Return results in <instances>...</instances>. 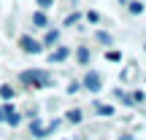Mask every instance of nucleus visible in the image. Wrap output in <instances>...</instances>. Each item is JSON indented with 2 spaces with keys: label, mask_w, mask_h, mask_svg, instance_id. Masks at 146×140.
<instances>
[{
  "label": "nucleus",
  "mask_w": 146,
  "mask_h": 140,
  "mask_svg": "<svg viewBox=\"0 0 146 140\" xmlns=\"http://www.w3.org/2000/svg\"><path fill=\"white\" fill-rule=\"evenodd\" d=\"M22 83H33V86H49V76H46V70H27V73H22Z\"/></svg>",
  "instance_id": "1"
},
{
  "label": "nucleus",
  "mask_w": 146,
  "mask_h": 140,
  "mask_svg": "<svg viewBox=\"0 0 146 140\" xmlns=\"http://www.w3.org/2000/svg\"><path fill=\"white\" fill-rule=\"evenodd\" d=\"M81 86L87 89V92H95V94H98L100 89H103V78H100L98 73H95V70H87V76H84Z\"/></svg>",
  "instance_id": "2"
},
{
  "label": "nucleus",
  "mask_w": 146,
  "mask_h": 140,
  "mask_svg": "<svg viewBox=\"0 0 146 140\" xmlns=\"http://www.w3.org/2000/svg\"><path fill=\"white\" fill-rule=\"evenodd\" d=\"M19 46H22V51H27V54H41L43 51V46L38 41H33L30 35H22L19 38Z\"/></svg>",
  "instance_id": "3"
},
{
  "label": "nucleus",
  "mask_w": 146,
  "mask_h": 140,
  "mask_svg": "<svg viewBox=\"0 0 146 140\" xmlns=\"http://www.w3.org/2000/svg\"><path fill=\"white\" fill-rule=\"evenodd\" d=\"M0 110H3V119L8 121L11 127H19L22 116H19V113H16V110H14V105H5V108H0Z\"/></svg>",
  "instance_id": "4"
},
{
  "label": "nucleus",
  "mask_w": 146,
  "mask_h": 140,
  "mask_svg": "<svg viewBox=\"0 0 146 140\" xmlns=\"http://www.w3.org/2000/svg\"><path fill=\"white\" fill-rule=\"evenodd\" d=\"M68 54H70V49L60 46L57 51H52V54H49V62H65V59H68Z\"/></svg>",
  "instance_id": "5"
},
{
  "label": "nucleus",
  "mask_w": 146,
  "mask_h": 140,
  "mask_svg": "<svg viewBox=\"0 0 146 140\" xmlns=\"http://www.w3.org/2000/svg\"><path fill=\"white\" fill-rule=\"evenodd\" d=\"M30 135L33 137H46V127H41V121H33L30 124Z\"/></svg>",
  "instance_id": "6"
},
{
  "label": "nucleus",
  "mask_w": 146,
  "mask_h": 140,
  "mask_svg": "<svg viewBox=\"0 0 146 140\" xmlns=\"http://www.w3.org/2000/svg\"><path fill=\"white\" fill-rule=\"evenodd\" d=\"M57 41H60V32H57V30H52V32H46V38H43L41 46H54Z\"/></svg>",
  "instance_id": "7"
},
{
  "label": "nucleus",
  "mask_w": 146,
  "mask_h": 140,
  "mask_svg": "<svg viewBox=\"0 0 146 140\" xmlns=\"http://www.w3.org/2000/svg\"><path fill=\"white\" fill-rule=\"evenodd\" d=\"M95 108H98V116H103V119H108V116H114V108H111V105H103V103H98Z\"/></svg>",
  "instance_id": "8"
},
{
  "label": "nucleus",
  "mask_w": 146,
  "mask_h": 140,
  "mask_svg": "<svg viewBox=\"0 0 146 140\" xmlns=\"http://www.w3.org/2000/svg\"><path fill=\"white\" fill-rule=\"evenodd\" d=\"M33 24L35 27H46V14H43V11H35V14H33Z\"/></svg>",
  "instance_id": "9"
},
{
  "label": "nucleus",
  "mask_w": 146,
  "mask_h": 140,
  "mask_svg": "<svg viewBox=\"0 0 146 140\" xmlns=\"http://www.w3.org/2000/svg\"><path fill=\"white\" fill-rule=\"evenodd\" d=\"M0 94H3L5 100H14L16 92H14V86H11V83H3V86H0Z\"/></svg>",
  "instance_id": "10"
},
{
  "label": "nucleus",
  "mask_w": 146,
  "mask_h": 140,
  "mask_svg": "<svg viewBox=\"0 0 146 140\" xmlns=\"http://www.w3.org/2000/svg\"><path fill=\"white\" fill-rule=\"evenodd\" d=\"M76 59H78L81 65H87V62H89V51H87V49H78V51H76Z\"/></svg>",
  "instance_id": "11"
},
{
  "label": "nucleus",
  "mask_w": 146,
  "mask_h": 140,
  "mask_svg": "<svg viewBox=\"0 0 146 140\" xmlns=\"http://www.w3.org/2000/svg\"><path fill=\"white\" fill-rule=\"evenodd\" d=\"M114 97H116V100H119V103H125V105H133V100H130V97H127V94H125V92H122V89H116V92H114Z\"/></svg>",
  "instance_id": "12"
},
{
  "label": "nucleus",
  "mask_w": 146,
  "mask_h": 140,
  "mask_svg": "<svg viewBox=\"0 0 146 140\" xmlns=\"http://www.w3.org/2000/svg\"><path fill=\"white\" fill-rule=\"evenodd\" d=\"M81 119H84V116H81V110H78V108H76V110H68V121H73V124H78Z\"/></svg>",
  "instance_id": "13"
},
{
  "label": "nucleus",
  "mask_w": 146,
  "mask_h": 140,
  "mask_svg": "<svg viewBox=\"0 0 146 140\" xmlns=\"http://www.w3.org/2000/svg\"><path fill=\"white\" fill-rule=\"evenodd\" d=\"M141 11H143V5L138 0H130V14H141Z\"/></svg>",
  "instance_id": "14"
},
{
  "label": "nucleus",
  "mask_w": 146,
  "mask_h": 140,
  "mask_svg": "<svg viewBox=\"0 0 146 140\" xmlns=\"http://www.w3.org/2000/svg\"><path fill=\"white\" fill-rule=\"evenodd\" d=\"M106 59H108V62H119L122 54H119V51H106Z\"/></svg>",
  "instance_id": "15"
},
{
  "label": "nucleus",
  "mask_w": 146,
  "mask_h": 140,
  "mask_svg": "<svg viewBox=\"0 0 146 140\" xmlns=\"http://www.w3.org/2000/svg\"><path fill=\"white\" fill-rule=\"evenodd\" d=\"M78 89H81V81H70L68 83V94H76Z\"/></svg>",
  "instance_id": "16"
},
{
  "label": "nucleus",
  "mask_w": 146,
  "mask_h": 140,
  "mask_svg": "<svg viewBox=\"0 0 146 140\" xmlns=\"http://www.w3.org/2000/svg\"><path fill=\"white\" fill-rule=\"evenodd\" d=\"M98 41L103 43V46H108V43H111V35H108V32H98Z\"/></svg>",
  "instance_id": "17"
},
{
  "label": "nucleus",
  "mask_w": 146,
  "mask_h": 140,
  "mask_svg": "<svg viewBox=\"0 0 146 140\" xmlns=\"http://www.w3.org/2000/svg\"><path fill=\"white\" fill-rule=\"evenodd\" d=\"M87 22H92V24H95V22H100L98 11H87Z\"/></svg>",
  "instance_id": "18"
},
{
  "label": "nucleus",
  "mask_w": 146,
  "mask_h": 140,
  "mask_svg": "<svg viewBox=\"0 0 146 140\" xmlns=\"http://www.w3.org/2000/svg\"><path fill=\"white\" fill-rule=\"evenodd\" d=\"M78 19H81V16H78V14H70V16H68V19H65V24H68V27H70V24H76V22H78Z\"/></svg>",
  "instance_id": "19"
},
{
  "label": "nucleus",
  "mask_w": 146,
  "mask_h": 140,
  "mask_svg": "<svg viewBox=\"0 0 146 140\" xmlns=\"http://www.w3.org/2000/svg\"><path fill=\"white\" fill-rule=\"evenodd\" d=\"M38 5H41V8H52L54 0H38Z\"/></svg>",
  "instance_id": "20"
},
{
  "label": "nucleus",
  "mask_w": 146,
  "mask_h": 140,
  "mask_svg": "<svg viewBox=\"0 0 146 140\" xmlns=\"http://www.w3.org/2000/svg\"><path fill=\"white\" fill-rule=\"evenodd\" d=\"M0 121H3V110H0Z\"/></svg>",
  "instance_id": "21"
}]
</instances>
